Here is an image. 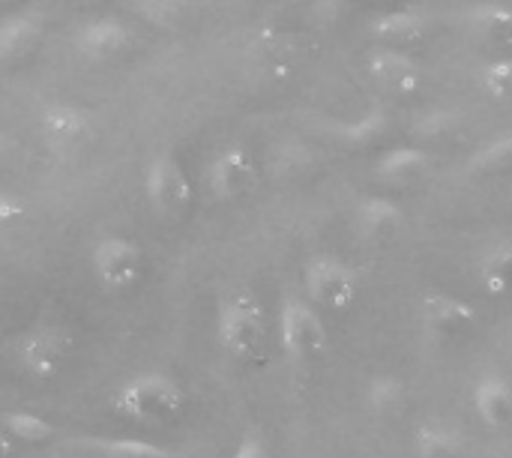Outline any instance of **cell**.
Segmentation results:
<instances>
[{
  "label": "cell",
  "instance_id": "6da1fadb",
  "mask_svg": "<svg viewBox=\"0 0 512 458\" xmlns=\"http://www.w3.org/2000/svg\"><path fill=\"white\" fill-rule=\"evenodd\" d=\"M216 336L234 360L264 363L270 354V321L261 300L249 291L225 297L216 312Z\"/></svg>",
  "mask_w": 512,
  "mask_h": 458
},
{
  "label": "cell",
  "instance_id": "7a4b0ae2",
  "mask_svg": "<svg viewBox=\"0 0 512 458\" xmlns=\"http://www.w3.org/2000/svg\"><path fill=\"white\" fill-rule=\"evenodd\" d=\"M114 408L138 423H174L186 411V393L171 375L150 369L120 384Z\"/></svg>",
  "mask_w": 512,
  "mask_h": 458
},
{
  "label": "cell",
  "instance_id": "3957f363",
  "mask_svg": "<svg viewBox=\"0 0 512 458\" xmlns=\"http://www.w3.org/2000/svg\"><path fill=\"white\" fill-rule=\"evenodd\" d=\"M72 351H75V339L57 324H39L12 339L15 366L36 381L57 378L69 363Z\"/></svg>",
  "mask_w": 512,
  "mask_h": 458
},
{
  "label": "cell",
  "instance_id": "277c9868",
  "mask_svg": "<svg viewBox=\"0 0 512 458\" xmlns=\"http://www.w3.org/2000/svg\"><path fill=\"white\" fill-rule=\"evenodd\" d=\"M279 348L294 366H309L327 351V327L309 300L288 297L279 309Z\"/></svg>",
  "mask_w": 512,
  "mask_h": 458
},
{
  "label": "cell",
  "instance_id": "5b68a950",
  "mask_svg": "<svg viewBox=\"0 0 512 458\" xmlns=\"http://www.w3.org/2000/svg\"><path fill=\"white\" fill-rule=\"evenodd\" d=\"M141 183L147 204L165 219L186 213L192 204V180L171 150H159L147 159Z\"/></svg>",
  "mask_w": 512,
  "mask_h": 458
},
{
  "label": "cell",
  "instance_id": "8992f818",
  "mask_svg": "<svg viewBox=\"0 0 512 458\" xmlns=\"http://www.w3.org/2000/svg\"><path fill=\"white\" fill-rule=\"evenodd\" d=\"M90 270L105 291L123 294L141 282L144 252L135 240L120 237V234H108V237L96 240V246L90 252Z\"/></svg>",
  "mask_w": 512,
  "mask_h": 458
},
{
  "label": "cell",
  "instance_id": "52a82bcc",
  "mask_svg": "<svg viewBox=\"0 0 512 458\" xmlns=\"http://www.w3.org/2000/svg\"><path fill=\"white\" fill-rule=\"evenodd\" d=\"M360 294V279L354 267L333 255H321L306 267V297L315 309L345 312Z\"/></svg>",
  "mask_w": 512,
  "mask_h": 458
},
{
  "label": "cell",
  "instance_id": "ba28073f",
  "mask_svg": "<svg viewBox=\"0 0 512 458\" xmlns=\"http://www.w3.org/2000/svg\"><path fill=\"white\" fill-rule=\"evenodd\" d=\"M204 183L207 192L225 204L249 195L258 183V162L252 150L243 144H225L222 150H216L204 168Z\"/></svg>",
  "mask_w": 512,
  "mask_h": 458
},
{
  "label": "cell",
  "instance_id": "9c48e42d",
  "mask_svg": "<svg viewBox=\"0 0 512 458\" xmlns=\"http://www.w3.org/2000/svg\"><path fill=\"white\" fill-rule=\"evenodd\" d=\"M366 72L378 90L396 99H408L423 87V69L405 48H390V45L372 48L366 54Z\"/></svg>",
  "mask_w": 512,
  "mask_h": 458
},
{
  "label": "cell",
  "instance_id": "30bf717a",
  "mask_svg": "<svg viewBox=\"0 0 512 458\" xmlns=\"http://www.w3.org/2000/svg\"><path fill=\"white\" fill-rule=\"evenodd\" d=\"M129 45H132V30L126 21L114 18V15L90 18L72 33L75 54L90 63H108V60L120 57Z\"/></svg>",
  "mask_w": 512,
  "mask_h": 458
},
{
  "label": "cell",
  "instance_id": "8fae6325",
  "mask_svg": "<svg viewBox=\"0 0 512 458\" xmlns=\"http://www.w3.org/2000/svg\"><path fill=\"white\" fill-rule=\"evenodd\" d=\"M45 33V12L36 6H21L0 15V66L21 63Z\"/></svg>",
  "mask_w": 512,
  "mask_h": 458
},
{
  "label": "cell",
  "instance_id": "7c38bea8",
  "mask_svg": "<svg viewBox=\"0 0 512 458\" xmlns=\"http://www.w3.org/2000/svg\"><path fill=\"white\" fill-rule=\"evenodd\" d=\"M423 324L435 339L453 342L477 327V309L456 294H429L423 303Z\"/></svg>",
  "mask_w": 512,
  "mask_h": 458
},
{
  "label": "cell",
  "instance_id": "4fadbf2b",
  "mask_svg": "<svg viewBox=\"0 0 512 458\" xmlns=\"http://www.w3.org/2000/svg\"><path fill=\"white\" fill-rule=\"evenodd\" d=\"M462 24L465 33L483 48H495V51L512 48V6L507 3H495V0L474 3L462 12Z\"/></svg>",
  "mask_w": 512,
  "mask_h": 458
},
{
  "label": "cell",
  "instance_id": "5bb4252c",
  "mask_svg": "<svg viewBox=\"0 0 512 458\" xmlns=\"http://www.w3.org/2000/svg\"><path fill=\"white\" fill-rule=\"evenodd\" d=\"M39 129H42V138H45L51 147L78 144V141L87 138L90 129H93V111L84 108L81 102L57 99V102H48V105L39 111Z\"/></svg>",
  "mask_w": 512,
  "mask_h": 458
},
{
  "label": "cell",
  "instance_id": "9a60e30c",
  "mask_svg": "<svg viewBox=\"0 0 512 458\" xmlns=\"http://www.w3.org/2000/svg\"><path fill=\"white\" fill-rule=\"evenodd\" d=\"M429 33H432V21L420 9H393V12H384L372 21V36L390 48L420 45L429 39Z\"/></svg>",
  "mask_w": 512,
  "mask_h": 458
},
{
  "label": "cell",
  "instance_id": "2e32d148",
  "mask_svg": "<svg viewBox=\"0 0 512 458\" xmlns=\"http://www.w3.org/2000/svg\"><path fill=\"white\" fill-rule=\"evenodd\" d=\"M429 171H432V156L423 147H393L381 153V159L375 162L378 180L396 189L420 183L423 177H429Z\"/></svg>",
  "mask_w": 512,
  "mask_h": 458
},
{
  "label": "cell",
  "instance_id": "e0dca14e",
  "mask_svg": "<svg viewBox=\"0 0 512 458\" xmlns=\"http://www.w3.org/2000/svg\"><path fill=\"white\" fill-rule=\"evenodd\" d=\"M354 225L366 243H387L402 228V207L390 198H363L354 213Z\"/></svg>",
  "mask_w": 512,
  "mask_h": 458
},
{
  "label": "cell",
  "instance_id": "ac0fdd59",
  "mask_svg": "<svg viewBox=\"0 0 512 458\" xmlns=\"http://www.w3.org/2000/svg\"><path fill=\"white\" fill-rule=\"evenodd\" d=\"M477 417L489 429H507L512 426V390L501 378H486L474 393Z\"/></svg>",
  "mask_w": 512,
  "mask_h": 458
},
{
  "label": "cell",
  "instance_id": "d6986e66",
  "mask_svg": "<svg viewBox=\"0 0 512 458\" xmlns=\"http://www.w3.org/2000/svg\"><path fill=\"white\" fill-rule=\"evenodd\" d=\"M480 282L489 294L495 297H510L512 294V240H501L492 246L480 264Z\"/></svg>",
  "mask_w": 512,
  "mask_h": 458
},
{
  "label": "cell",
  "instance_id": "ffe728a7",
  "mask_svg": "<svg viewBox=\"0 0 512 458\" xmlns=\"http://www.w3.org/2000/svg\"><path fill=\"white\" fill-rule=\"evenodd\" d=\"M0 429L12 438V441H21V444H45L57 435V429L33 414V411H6L0 414Z\"/></svg>",
  "mask_w": 512,
  "mask_h": 458
},
{
  "label": "cell",
  "instance_id": "44dd1931",
  "mask_svg": "<svg viewBox=\"0 0 512 458\" xmlns=\"http://www.w3.org/2000/svg\"><path fill=\"white\" fill-rule=\"evenodd\" d=\"M369 408L381 420H402L408 414V390L396 378H378L369 387Z\"/></svg>",
  "mask_w": 512,
  "mask_h": 458
},
{
  "label": "cell",
  "instance_id": "7402d4cb",
  "mask_svg": "<svg viewBox=\"0 0 512 458\" xmlns=\"http://www.w3.org/2000/svg\"><path fill=\"white\" fill-rule=\"evenodd\" d=\"M90 447L102 458H174L168 447L141 438H93Z\"/></svg>",
  "mask_w": 512,
  "mask_h": 458
},
{
  "label": "cell",
  "instance_id": "603a6c76",
  "mask_svg": "<svg viewBox=\"0 0 512 458\" xmlns=\"http://www.w3.org/2000/svg\"><path fill=\"white\" fill-rule=\"evenodd\" d=\"M468 168L477 177H492V174H507V171H512V135H501V138L489 141L486 147H480L471 156Z\"/></svg>",
  "mask_w": 512,
  "mask_h": 458
},
{
  "label": "cell",
  "instance_id": "cb8c5ba5",
  "mask_svg": "<svg viewBox=\"0 0 512 458\" xmlns=\"http://www.w3.org/2000/svg\"><path fill=\"white\" fill-rule=\"evenodd\" d=\"M462 132V117L456 111L438 108L414 120V135L423 141H453Z\"/></svg>",
  "mask_w": 512,
  "mask_h": 458
},
{
  "label": "cell",
  "instance_id": "d4e9b609",
  "mask_svg": "<svg viewBox=\"0 0 512 458\" xmlns=\"http://www.w3.org/2000/svg\"><path fill=\"white\" fill-rule=\"evenodd\" d=\"M129 3L144 21H150L156 27H174L177 21H183L189 15L195 0H129Z\"/></svg>",
  "mask_w": 512,
  "mask_h": 458
},
{
  "label": "cell",
  "instance_id": "484cf974",
  "mask_svg": "<svg viewBox=\"0 0 512 458\" xmlns=\"http://www.w3.org/2000/svg\"><path fill=\"white\" fill-rule=\"evenodd\" d=\"M483 87L489 96L510 102L512 99V57H498L483 69Z\"/></svg>",
  "mask_w": 512,
  "mask_h": 458
},
{
  "label": "cell",
  "instance_id": "4316f807",
  "mask_svg": "<svg viewBox=\"0 0 512 458\" xmlns=\"http://www.w3.org/2000/svg\"><path fill=\"white\" fill-rule=\"evenodd\" d=\"M417 453L420 458H459V444L447 435V432H438V429H426L417 435Z\"/></svg>",
  "mask_w": 512,
  "mask_h": 458
},
{
  "label": "cell",
  "instance_id": "83f0119b",
  "mask_svg": "<svg viewBox=\"0 0 512 458\" xmlns=\"http://www.w3.org/2000/svg\"><path fill=\"white\" fill-rule=\"evenodd\" d=\"M27 219V201L15 192H0V237L12 234Z\"/></svg>",
  "mask_w": 512,
  "mask_h": 458
},
{
  "label": "cell",
  "instance_id": "f1b7e54d",
  "mask_svg": "<svg viewBox=\"0 0 512 458\" xmlns=\"http://www.w3.org/2000/svg\"><path fill=\"white\" fill-rule=\"evenodd\" d=\"M384 114L381 111H375V114H366L360 123H351L348 129H345V138H354V141H369V138H375L378 132H384Z\"/></svg>",
  "mask_w": 512,
  "mask_h": 458
},
{
  "label": "cell",
  "instance_id": "f546056e",
  "mask_svg": "<svg viewBox=\"0 0 512 458\" xmlns=\"http://www.w3.org/2000/svg\"><path fill=\"white\" fill-rule=\"evenodd\" d=\"M231 458H273V453H270V444L261 435H246L237 444V450L231 453Z\"/></svg>",
  "mask_w": 512,
  "mask_h": 458
},
{
  "label": "cell",
  "instance_id": "4dcf8cb0",
  "mask_svg": "<svg viewBox=\"0 0 512 458\" xmlns=\"http://www.w3.org/2000/svg\"><path fill=\"white\" fill-rule=\"evenodd\" d=\"M0 458H12V438L0 429Z\"/></svg>",
  "mask_w": 512,
  "mask_h": 458
},
{
  "label": "cell",
  "instance_id": "1f68e13d",
  "mask_svg": "<svg viewBox=\"0 0 512 458\" xmlns=\"http://www.w3.org/2000/svg\"><path fill=\"white\" fill-rule=\"evenodd\" d=\"M6 150H9V138H6V135L0 132V159L6 156Z\"/></svg>",
  "mask_w": 512,
  "mask_h": 458
},
{
  "label": "cell",
  "instance_id": "d6a6232c",
  "mask_svg": "<svg viewBox=\"0 0 512 458\" xmlns=\"http://www.w3.org/2000/svg\"><path fill=\"white\" fill-rule=\"evenodd\" d=\"M0 3H12V0H0Z\"/></svg>",
  "mask_w": 512,
  "mask_h": 458
},
{
  "label": "cell",
  "instance_id": "836d02e7",
  "mask_svg": "<svg viewBox=\"0 0 512 458\" xmlns=\"http://www.w3.org/2000/svg\"><path fill=\"white\" fill-rule=\"evenodd\" d=\"M372 3H381V0H372Z\"/></svg>",
  "mask_w": 512,
  "mask_h": 458
}]
</instances>
